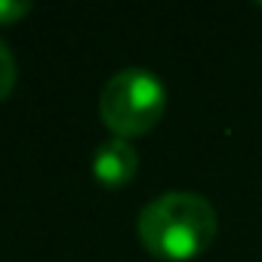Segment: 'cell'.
<instances>
[{"mask_svg": "<svg viewBox=\"0 0 262 262\" xmlns=\"http://www.w3.org/2000/svg\"><path fill=\"white\" fill-rule=\"evenodd\" d=\"M136 231L151 256L167 262H188L213 244L216 210L201 194L167 191L139 213Z\"/></svg>", "mask_w": 262, "mask_h": 262, "instance_id": "1", "label": "cell"}, {"mask_svg": "<svg viewBox=\"0 0 262 262\" xmlns=\"http://www.w3.org/2000/svg\"><path fill=\"white\" fill-rule=\"evenodd\" d=\"M167 108L164 83L145 68H123L117 71L99 96L102 123L117 139L145 136L158 126Z\"/></svg>", "mask_w": 262, "mask_h": 262, "instance_id": "2", "label": "cell"}, {"mask_svg": "<svg viewBox=\"0 0 262 262\" xmlns=\"http://www.w3.org/2000/svg\"><path fill=\"white\" fill-rule=\"evenodd\" d=\"M139 170V155L126 139H108L96 148L93 155V176L105 188H123L126 182H133Z\"/></svg>", "mask_w": 262, "mask_h": 262, "instance_id": "3", "label": "cell"}, {"mask_svg": "<svg viewBox=\"0 0 262 262\" xmlns=\"http://www.w3.org/2000/svg\"><path fill=\"white\" fill-rule=\"evenodd\" d=\"M16 77H19L16 59H13V53L7 50V43L0 40V102H4V99L13 93V86H16Z\"/></svg>", "mask_w": 262, "mask_h": 262, "instance_id": "4", "label": "cell"}, {"mask_svg": "<svg viewBox=\"0 0 262 262\" xmlns=\"http://www.w3.org/2000/svg\"><path fill=\"white\" fill-rule=\"evenodd\" d=\"M31 13V4L25 0H0V25H16Z\"/></svg>", "mask_w": 262, "mask_h": 262, "instance_id": "5", "label": "cell"}]
</instances>
